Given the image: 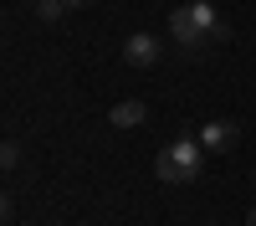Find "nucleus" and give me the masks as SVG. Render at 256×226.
<instances>
[{
	"instance_id": "nucleus-1",
	"label": "nucleus",
	"mask_w": 256,
	"mask_h": 226,
	"mask_svg": "<svg viewBox=\"0 0 256 226\" xmlns=\"http://www.w3.org/2000/svg\"><path fill=\"white\" fill-rule=\"evenodd\" d=\"M169 31H174V41H180L184 52H205V47H220V41H230L226 21L216 16V6H210V0L180 6L174 16H169Z\"/></svg>"
},
{
	"instance_id": "nucleus-2",
	"label": "nucleus",
	"mask_w": 256,
	"mask_h": 226,
	"mask_svg": "<svg viewBox=\"0 0 256 226\" xmlns=\"http://www.w3.org/2000/svg\"><path fill=\"white\" fill-rule=\"evenodd\" d=\"M205 144L200 139H174V144H164V154H159V180L169 185H190L200 170H205Z\"/></svg>"
},
{
	"instance_id": "nucleus-3",
	"label": "nucleus",
	"mask_w": 256,
	"mask_h": 226,
	"mask_svg": "<svg viewBox=\"0 0 256 226\" xmlns=\"http://www.w3.org/2000/svg\"><path fill=\"white\" fill-rule=\"evenodd\" d=\"M210 154H226V149H236V139H241V129L236 123H226V118H210V123H200V134H195Z\"/></svg>"
},
{
	"instance_id": "nucleus-4",
	"label": "nucleus",
	"mask_w": 256,
	"mask_h": 226,
	"mask_svg": "<svg viewBox=\"0 0 256 226\" xmlns=\"http://www.w3.org/2000/svg\"><path fill=\"white\" fill-rule=\"evenodd\" d=\"M123 57H128V67H154V62H159V41L148 31H134L123 41Z\"/></svg>"
},
{
	"instance_id": "nucleus-5",
	"label": "nucleus",
	"mask_w": 256,
	"mask_h": 226,
	"mask_svg": "<svg viewBox=\"0 0 256 226\" xmlns=\"http://www.w3.org/2000/svg\"><path fill=\"white\" fill-rule=\"evenodd\" d=\"M144 118H148V108H144L138 98H123V103H113V113H108V123H113V129H138Z\"/></svg>"
},
{
	"instance_id": "nucleus-6",
	"label": "nucleus",
	"mask_w": 256,
	"mask_h": 226,
	"mask_svg": "<svg viewBox=\"0 0 256 226\" xmlns=\"http://www.w3.org/2000/svg\"><path fill=\"white\" fill-rule=\"evenodd\" d=\"M62 11H67L62 0H36V16H41V21H62Z\"/></svg>"
},
{
	"instance_id": "nucleus-7",
	"label": "nucleus",
	"mask_w": 256,
	"mask_h": 226,
	"mask_svg": "<svg viewBox=\"0 0 256 226\" xmlns=\"http://www.w3.org/2000/svg\"><path fill=\"white\" fill-rule=\"evenodd\" d=\"M0 159H6V170H16V164H20V144L6 139V154H0Z\"/></svg>"
},
{
	"instance_id": "nucleus-8",
	"label": "nucleus",
	"mask_w": 256,
	"mask_h": 226,
	"mask_svg": "<svg viewBox=\"0 0 256 226\" xmlns=\"http://www.w3.org/2000/svg\"><path fill=\"white\" fill-rule=\"evenodd\" d=\"M62 6H67V11H77V6H88V0H62Z\"/></svg>"
},
{
	"instance_id": "nucleus-9",
	"label": "nucleus",
	"mask_w": 256,
	"mask_h": 226,
	"mask_svg": "<svg viewBox=\"0 0 256 226\" xmlns=\"http://www.w3.org/2000/svg\"><path fill=\"white\" fill-rule=\"evenodd\" d=\"M246 226H256V211H251V216H246Z\"/></svg>"
},
{
	"instance_id": "nucleus-10",
	"label": "nucleus",
	"mask_w": 256,
	"mask_h": 226,
	"mask_svg": "<svg viewBox=\"0 0 256 226\" xmlns=\"http://www.w3.org/2000/svg\"><path fill=\"white\" fill-rule=\"evenodd\" d=\"M251 180H256V175H251Z\"/></svg>"
}]
</instances>
